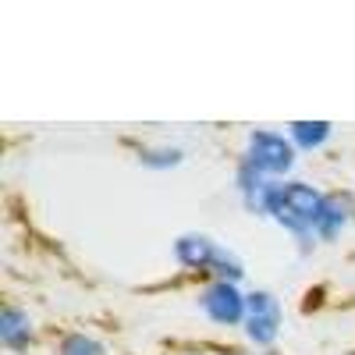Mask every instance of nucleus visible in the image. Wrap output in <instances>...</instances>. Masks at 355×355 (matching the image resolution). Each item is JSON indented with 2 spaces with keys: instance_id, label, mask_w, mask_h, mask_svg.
<instances>
[{
  "instance_id": "1",
  "label": "nucleus",
  "mask_w": 355,
  "mask_h": 355,
  "mask_svg": "<svg viewBox=\"0 0 355 355\" xmlns=\"http://www.w3.org/2000/svg\"><path fill=\"white\" fill-rule=\"evenodd\" d=\"M323 202H327V196L306 182H270L266 217H274L281 227L295 231L299 239H309V234H316Z\"/></svg>"
},
{
  "instance_id": "2",
  "label": "nucleus",
  "mask_w": 355,
  "mask_h": 355,
  "mask_svg": "<svg viewBox=\"0 0 355 355\" xmlns=\"http://www.w3.org/2000/svg\"><path fill=\"white\" fill-rule=\"evenodd\" d=\"M174 256L182 266H189V270H210L217 274V281H242V259L227 252L220 242L206 239V234H182V239L174 242Z\"/></svg>"
},
{
  "instance_id": "3",
  "label": "nucleus",
  "mask_w": 355,
  "mask_h": 355,
  "mask_svg": "<svg viewBox=\"0 0 355 355\" xmlns=\"http://www.w3.org/2000/svg\"><path fill=\"white\" fill-rule=\"evenodd\" d=\"M242 164H249L263 178H277V174L291 171V164H295V142L284 139L281 132H252Z\"/></svg>"
},
{
  "instance_id": "4",
  "label": "nucleus",
  "mask_w": 355,
  "mask_h": 355,
  "mask_svg": "<svg viewBox=\"0 0 355 355\" xmlns=\"http://www.w3.org/2000/svg\"><path fill=\"white\" fill-rule=\"evenodd\" d=\"M199 306L214 323H220V327H234V323H245L249 295H242L239 284H231V281H214L199 295Z\"/></svg>"
},
{
  "instance_id": "5",
  "label": "nucleus",
  "mask_w": 355,
  "mask_h": 355,
  "mask_svg": "<svg viewBox=\"0 0 355 355\" xmlns=\"http://www.w3.org/2000/svg\"><path fill=\"white\" fill-rule=\"evenodd\" d=\"M281 302L270 291H252L249 295V313H245V334L256 345H274L281 334Z\"/></svg>"
},
{
  "instance_id": "6",
  "label": "nucleus",
  "mask_w": 355,
  "mask_h": 355,
  "mask_svg": "<svg viewBox=\"0 0 355 355\" xmlns=\"http://www.w3.org/2000/svg\"><path fill=\"white\" fill-rule=\"evenodd\" d=\"M352 199L348 196H327L323 202V214H320V224H316V239H334V234L345 231V224L352 220Z\"/></svg>"
},
{
  "instance_id": "7",
  "label": "nucleus",
  "mask_w": 355,
  "mask_h": 355,
  "mask_svg": "<svg viewBox=\"0 0 355 355\" xmlns=\"http://www.w3.org/2000/svg\"><path fill=\"white\" fill-rule=\"evenodd\" d=\"M28 338H33V323H28V316L15 306H8L4 313H0V341H4L8 348H21Z\"/></svg>"
},
{
  "instance_id": "8",
  "label": "nucleus",
  "mask_w": 355,
  "mask_h": 355,
  "mask_svg": "<svg viewBox=\"0 0 355 355\" xmlns=\"http://www.w3.org/2000/svg\"><path fill=\"white\" fill-rule=\"evenodd\" d=\"M288 139L299 146V150H316L331 139V125L327 121H295L288 128Z\"/></svg>"
},
{
  "instance_id": "9",
  "label": "nucleus",
  "mask_w": 355,
  "mask_h": 355,
  "mask_svg": "<svg viewBox=\"0 0 355 355\" xmlns=\"http://www.w3.org/2000/svg\"><path fill=\"white\" fill-rule=\"evenodd\" d=\"M182 150H174V146H157V150H142L139 160L142 167H153V171H164V167H178L182 164Z\"/></svg>"
},
{
  "instance_id": "10",
  "label": "nucleus",
  "mask_w": 355,
  "mask_h": 355,
  "mask_svg": "<svg viewBox=\"0 0 355 355\" xmlns=\"http://www.w3.org/2000/svg\"><path fill=\"white\" fill-rule=\"evenodd\" d=\"M57 355H103V345L89 334H71L61 341V352Z\"/></svg>"
}]
</instances>
